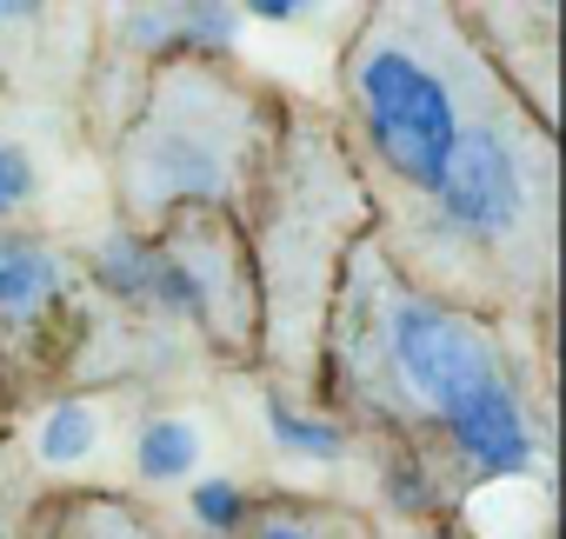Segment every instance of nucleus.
<instances>
[{
  "instance_id": "6e6552de",
  "label": "nucleus",
  "mask_w": 566,
  "mask_h": 539,
  "mask_svg": "<svg viewBox=\"0 0 566 539\" xmlns=\"http://www.w3.org/2000/svg\"><path fill=\"white\" fill-rule=\"evenodd\" d=\"M240 539H367V526L340 506H301V499H280V506H253Z\"/></svg>"
},
{
  "instance_id": "ddd939ff",
  "label": "nucleus",
  "mask_w": 566,
  "mask_h": 539,
  "mask_svg": "<svg viewBox=\"0 0 566 539\" xmlns=\"http://www.w3.org/2000/svg\"><path fill=\"white\" fill-rule=\"evenodd\" d=\"M14 413H21V400H14V387H8V373H0V433L14 426Z\"/></svg>"
},
{
  "instance_id": "f8f14e48",
  "label": "nucleus",
  "mask_w": 566,
  "mask_h": 539,
  "mask_svg": "<svg viewBox=\"0 0 566 539\" xmlns=\"http://www.w3.org/2000/svg\"><path fill=\"white\" fill-rule=\"evenodd\" d=\"M21 532H28V506H21L14 479L0 473V539H21Z\"/></svg>"
},
{
  "instance_id": "f03ea898",
  "label": "nucleus",
  "mask_w": 566,
  "mask_h": 539,
  "mask_svg": "<svg viewBox=\"0 0 566 539\" xmlns=\"http://www.w3.org/2000/svg\"><path fill=\"white\" fill-rule=\"evenodd\" d=\"M253 274V353L294 387H321V334L340 287V266L374 240V200L334 120L287 107L273 160L247 207L233 213Z\"/></svg>"
},
{
  "instance_id": "20e7f679",
  "label": "nucleus",
  "mask_w": 566,
  "mask_h": 539,
  "mask_svg": "<svg viewBox=\"0 0 566 539\" xmlns=\"http://www.w3.org/2000/svg\"><path fill=\"white\" fill-rule=\"evenodd\" d=\"M287 101L240 81L227 61H160L140 74L134 114L114 140V193L134 233L180 213H240L260 187Z\"/></svg>"
},
{
  "instance_id": "7ed1b4c3",
  "label": "nucleus",
  "mask_w": 566,
  "mask_h": 539,
  "mask_svg": "<svg viewBox=\"0 0 566 539\" xmlns=\"http://www.w3.org/2000/svg\"><path fill=\"white\" fill-rule=\"evenodd\" d=\"M500 74L473 47L460 8H367L340 54V140L374 200V226L420 207L473 107Z\"/></svg>"
},
{
  "instance_id": "9d476101",
  "label": "nucleus",
  "mask_w": 566,
  "mask_h": 539,
  "mask_svg": "<svg viewBox=\"0 0 566 539\" xmlns=\"http://www.w3.org/2000/svg\"><path fill=\"white\" fill-rule=\"evenodd\" d=\"M187 512H193V526H200V532H213V539H240V526H247L253 499H247V486H240V479H227V473H200V479H193V493H187Z\"/></svg>"
},
{
  "instance_id": "423d86ee",
  "label": "nucleus",
  "mask_w": 566,
  "mask_h": 539,
  "mask_svg": "<svg viewBox=\"0 0 566 539\" xmlns=\"http://www.w3.org/2000/svg\"><path fill=\"white\" fill-rule=\"evenodd\" d=\"M260 420H266V433H273V446H280V453H287V459H314V466L347 459V440H354V433L321 406V400H294L287 387H266Z\"/></svg>"
},
{
  "instance_id": "1a4fd4ad",
  "label": "nucleus",
  "mask_w": 566,
  "mask_h": 539,
  "mask_svg": "<svg viewBox=\"0 0 566 539\" xmlns=\"http://www.w3.org/2000/svg\"><path fill=\"white\" fill-rule=\"evenodd\" d=\"M94 446H101V413L81 393L54 400L34 426V459L41 466H81V459H94Z\"/></svg>"
},
{
  "instance_id": "9b49d317",
  "label": "nucleus",
  "mask_w": 566,
  "mask_h": 539,
  "mask_svg": "<svg viewBox=\"0 0 566 539\" xmlns=\"http://www.w3.org/2000/svg\"><path fill=\"white\" fill-rule=\"evenodd\" d=\"M34 200H41V160H34L21 140L0 134V233H8Z\"/></svg>"
},
{
  "instance_id": "0eeeda50",
  "label": "nucleus",
  "mask_w": 566,
  "mask_h": 539,
  "mask_svg": "<svg viewBox=\"0 0 566 539\" xmlns=\"http://www.w3.org/2000/svg\"><path fill=\"white\" fill-rule=\"evenodd\" d=\"M200 453H207V433H200L187 413H147V420H140L134 466H140L147 486H180V479H193Z\"/></svg>"
},
{
  "instance_id": "f257e3e1",
  "label": "nucleus",
  "mask_w": 566,
  "mask_h": 539,
  "mask_svg": "<svg viewBox=\"0 0 566 539\" xmlns=\"http://www.w3.org/2000/svg\"><path fill=\"white\" fill-rule=\"evenodd\" d=\"M314 393L380 453L427 466L447 499L546 473V413L500 327L420 294L374 240L340 266Z\"/></svg>"
},
{
  "instance_id": "39448f33",
  "label": "nucleus",
  "mask_w": 566,
  "mask_h": 539,
  "mask_svg": "<svg viewBox=\"0 0 566 539\" xmlns=\"http://www.w3.org/2000/svg\"><path fill=\"white\" fill-rule=\"evenodd\" d=\"M21 539H167L147 512H134L127 499H107V493H74V499H54V506H34L28 532Z\"/></svg>"
}]
</instances>
